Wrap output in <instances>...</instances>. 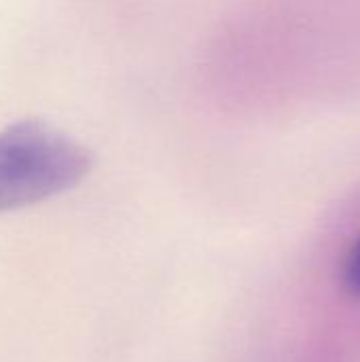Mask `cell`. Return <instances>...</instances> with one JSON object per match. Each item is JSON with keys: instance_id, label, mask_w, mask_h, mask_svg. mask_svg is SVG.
<instances>
[{"instance_id": "obj_1", "label": "cell", "mask_w": 360, "mask_h": 362, "mask_svg": "<svg viewBox=\"0 0 360 362\" xmlns=\"http://www.w3.org/2000/svg\"><path fill=\"white\" fill-rule=\"evenodd\" d=\"M89 153L57 127L25 119L0 132V212L32 206L79 185Z\"/></svg>"}, {"instance_id": "obj_2", "label": "cell", "mask_w": 360, "mask_h": 362, "mask_svg": "<svg viewBox=\"0 0 360 362\" xmlns=\"http://www.w3.org/2000/svg\"><path fill=\"white\" fill-rule=\"evenodd\" d=\"M344 284L346 288L360 297V235L356 238V242L352 244V248L346 255L344 261Z\"/></svg>"}]
</instances>
